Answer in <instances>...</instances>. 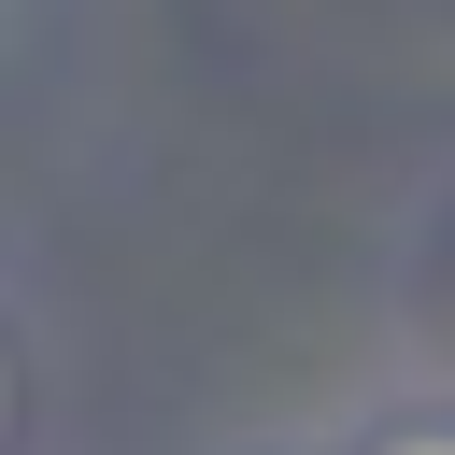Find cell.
<instances>
[{"mask_svg":"<svg viewBox=\"0 0 455 455\" xmlns=\"http://www.w3.org/2000/svg\"><path fill=\"white\" fill-rule=\"evenodd\" d=\"M398 455H441V441H427V427H412V441H398Z\"/></svg>","mask_w":455,"mask_h":455,"instance_id":"6da1fadb","label":"cell"}]
</instances>
